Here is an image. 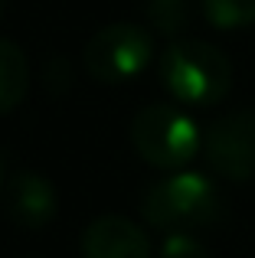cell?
<instances>
[{"instance_id": "1", "label": "cell", "mask_w": 255, "mask_h": 258, "mask_svg": "<svg viewBox=\"0 0 255 258\" xmlns=\"http://www.w3.org/2000/svg\"><path fill=\"white\" fill-rule=\"evenodd\" d=\"M160 85L173 101L210 108L229 95L232 62L223 49L203 39H173L160 56Z\"/></svg>"}, {"instance_id": "2", "label": "cell", "mask_w": 255, "mask_h": 258, "mask_svg": "<svg viewBox=\"0 0 255 258\" xmlns=\"http://www.w3.org/2000/svg\"><path fill=\"white\" fill-rule=\"evenodd\" d=\"M219 209V189L203 173L173 170L170 176L151 183L141 196V216L147 226L160 232H193L210 222H216Z\"/></svg>"}, {"instance_id": "3", "label": "cell", "mask_w": 255, "mask_h": 258, "mask_svg": "<svg viewBox=\"0 0 255 258\" xmlns=\"http://www.w3.org/2000/svg\"><path fill=\"white\" fill-rule=\"evenodd\" d=\"M131 144L144 164L157 167V170H183L203 151V134H200L197 121L183 114L177 105L154 101L134 114Z\"/></svg>"}, {"instance_id": "4", "label": "cell", "mask_w": 255, "mask_h": 258, "mask_svg": "<svg viewBox=\"0 0 255 258\" xmlns=\"http://www.w3.org/2000/svg\"><path fill=\"white\" fill-rule=\"evenodd\" d=\"M154 56V39L138 23H108L85 43L82 66L92 82L118 85L131 82L147 69Z\"/></svg>"}, {"instance_id": "5", "label": "cell", "mask_w": 255, "mask_h": 258, "mask_svg": "<svg viewBox=\"0 0 255 258\" xmlns=\"http://www.w3.org/2000/svg\"><path fill=\"white\" fill-rule=\"evenodd\" d=\"M203 157L223 180H255V108L216 118L203 134Z\"/></svg>"}, {"instance_id": "6", "label": "cell", "mask_w": 255, "mask_h": 258, "mask_svg": "<svg viewBox=\"0 0 255 258\" xmlns=\"http://www.w3.org/2000/svg\"><path fill=\"white\" fill-rule=\"evenodd\" d=\"M0 203H4L7 219L23 229H46L59 213V193L52 180L33 170L13 173L0 189Z\"/></svg>"}, {"instance_id": "7", "label": "cell", "mask_w": 255, "mask_h": 258, "mask_svg": "<svg viewBox=\"0 0 255 258\" xmlns=\"http://www.w3.org/2000/svg\"><path fill=\"white\" fill-rule=\"evenodd\" d=\"M82 258H154L151 239L124 216H98L82 232Z\"/></svg>"}, {"instance_id": "8", "label": "cell", "mask_w": 255, "mask_h": 258, "mask_svg": "<svg viewBox=\"0 0 255 258\" xmlns=\"http://www.w3.org/2000/svg\"><path fill=\"white\" fill-rule=\"evenodd\" d=\"M30 92V59L13 39H0V114L20 108Z\"/></svg>"}, {"instance_id": "9", "label": "cell", "mask_w": 255, "mask_h": 258, "mask_svg": "<svg viewBox=\"0 0 255 258\" xmlns=\"http://www.w3.org/2000/svg\"><path fill=\"white\" fill-rule=\"evenodd\" d=\"M203 17L216 30H245L255 23V0H200Z\"/></svg>"}, {"instance_id": "10", "label": "cell", "mask_w": 255, "mask_h": 258, "mask_svg": "<svg viewBox=\"0 0 255 258\" xmlns=\"http://www.w3.org/2000/svg\"><path fill=\"white\" fill-rule=\"evenodd\" d=\"M147 20L154 23V30L177 39L190 23V7L186 0H147Z\"/></svg>"}, {"instance_id": "11", "label": "cell", "mask_w": 255, "mask_h": 258, "mask_svg": "<svg viewBox=\"0 0 255 258\" xmlns=\"http://www.w3.org/2000/svg\"><path fill=\"white\" fill-rule=\"evenodd\" d=\"M160 258H210V252L190 232H167L160 242Z\"/></svg>"}, {"instance_id": "12", "label": "cell", "mask_w": 255, "mask_h": 258, "mask_svg": "<svg viewBox=\"0 0 255 258\" xmlns=\"http://www.w3.org/2000/svg\"><path fill=\"white\" fill-rule=\"evenodd\" d=\"M0 189H4V160H0Z\"/></svg>"}, {"instance_id": "13", "label": "cell", "mask_w": 255, "mask_h": 258, "mask_svg": "<svg viewBox=\"0 0 255 258\" xmlns=\"http://www.w3.org/2000/svg\"><path fill=\"white\" fill-rule=\"evenodd\" d=\"M0 17H4V0H0Z\"/></svg>"}]
</instances>
